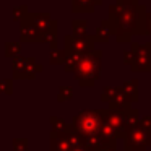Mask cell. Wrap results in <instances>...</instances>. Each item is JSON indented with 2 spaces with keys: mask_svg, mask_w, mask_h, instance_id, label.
Returning <instances> with one entry per match:
<instances>
[{
  "mask_svg": "<svg viewBox=\"0 0 151 151\" xmlns=\"http://www.w3.org/2000/svg\"><path fill=\"white\" fill-rule=\"evenodd\" d=\"M101 112L98 111H85L75 119V128L78 133L86 135V137H93L99 132L101 128Z\"/></svg>",
  "mask_w": 151,
  "mask_h": 151,
  "instance_id": "obj_1",
  "label": "cell"
},
{
  "mask_svg": "<svg viewBox=\"0 0 151 151\" xmlns=\"http://www.w3.org/2000/svg\"><path fill=\"white\" fill-rule=\"evenodd\" d=\"M98 73H99V62L96 59L88 57V59L81 60V62L78 63V68H76V76L80 75L81 83L85 81V78H88L89 83H93L96 80V76H98Z\"/></svg>",
  "mask_w": 151,
  "mask_h": 151,
  "instance_id": "obj_2",
  "label": "cell"
},
{
  "mask_svg": "<svg viewBox=\"0 0 151 151\" xmlns=\"http://www.w3.org/2000/svg\"><path fill=\"white\" fill-rule=\"evenodd\" d=\"M150 141H151V137L146 132H138V130L132 132V143H133L135 146L143 148L145 145H150Z\"/></svg>",
  "mask_w": 151,
  "mask_h": 151,
  "instance_id": "obj_3",
  "label": "cell"
},
{
  "mask_svg": "<svg viewBox=\"0 0 151 151\" xmlns=\"http://www.w3.org/2000/svg\"><path fill=\"white\" fill-rule=\"evenodd\" d=\"M75 151H85V150H83V148H78V150H75Z\"/></svg>",
  "mask_w": 151,
  "mask_h": 151,
  "instance_id": "obj_4",
  "label": "cell"
}]
</instances>
